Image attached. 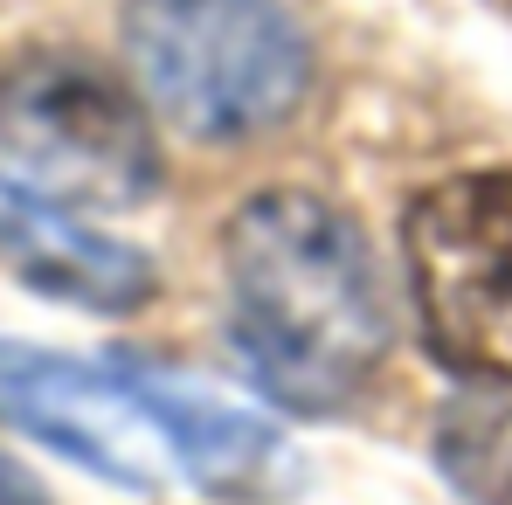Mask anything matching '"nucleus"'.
Listing matches in <instances>:
<instances>
[{
    "instance_id": "f257e3e1",
    "label": "nucleus",
    "mask_w": 512,
    "mask_h": 505,
    "mask_svg": "<svg viewBox=\"0 0 512 505\" xmlns=\"http://www.w3.org/2000/svg\"><path fill=\"white\" fill-rule=\"evenodd\" d=\"M229 333L263 395L326 416L388 353V284L360 222L305 187L256 194L229 222Z\"/></svg>"
},
{
    "instance_id": "f03ea898",
    "label": "nucleus",
    "mask_w": 512,
    "mask_h": 505,
    "mask_svg": "<svg viewBox=\"0 0 512 505\" xmlns=\"http://www.w3.org/2000/svg\"><path fill=\"white\" fill-rule=\"evenodd\" d=\"M125 49L153 111L215 146L284 125L312 90V42L284 0H132Z\"/></svg>"
},
{
    "instance_id": "7ed1b4c3",
    "label": "nucleus",
    "mask_w": 512,
    "mask_h": 505,
    "mask_svg": "<svg viewBox=\"0 0 512 505\" xmlns=\"http://www.w3.org/2000/svg\"><path fill=\"white\" fill-rule=\"evenodd\" d=\"M402 250L429 353L478 388H512V173L423 187Z\"/></svg>"
},
{
    "instance_id": "20e7f679",
    "label": "nucleus",
    "mask_w": 512,
    "mask_h": 505,
    "mask_svg": "<svg viewBox=\"0 0 512 505\" xmlns=\"http://www.w3.org/2000/svg\"><path fill=\"white\" fill-rule=\"evenodd\" d=\"M0 153L49 201L146 208L160 194V146L139 97L77 56H28L0 77Z\"/></svg>"
},
{
    "instance_id": "39448f33",
    "label": "nucleus",
    "mask_w": 512,
    "mask_h": 505,
    "mask_svg": "<svg viewBox=\"0 0 512 505\" xmlns=\"http://www.w3.org/2000/svg\"><path fill=\"white\" fill-rule=\"evenodd\" d=\"M0 422L42 436L49 450L77 457L132 492H153L160 478L180 471L160 374H146L132 360L90 367L49 346L0 339Z\"/></svg>"
},
{
    "instance_id": "423d86ee",
    "label": "nucleus",
    "mask_w": 512,
    "mask_h": 505,
    "mask_svg": "<svg viewBox=\"0 0 512 505\" xmlns=\"http://www.w3.org/2000/svg\"><path fill=\"white\" fill-rule=\"evenodd\" d=\"M0 256L49 298H70L84 312H139L153 298V263L132 243L97 236L42 187L0 180Z\"/></svg>"
},
{
    "instance_id": "0eeeda50",
    "label": "nucleus",
    "mask_w": 512,
    "mask_h": 505,
    "mask_svg": "<svg viewBox=\"0 0 512 505\" xmlns=\"http://www.w3.org/2000/svg\"><path fill=\"white\" fill-rule=\"evenodd\" d=\"M443 471L471 492V499L499 505L512 499V402L499 395H471L457 409H443Z\"/></svg>"
},
{
    "instance_id": "6e6552de",
    "label": "nucleus",
    "mask_w": 512,
    "mask_h": 505,
    "mask_svg": "<svg viewBox=\"0 0 512 505\" xmlns=\"http://www.w3.org/2000/svg\"><path fill=\"white\" fill-rule=\"evenodd\" d=\"M0 505H49V492H42L14 457H0Z\"/></svg>"
},
{
    "instance_id": "1a4fd4ad",
    "label": "nucleus",
    "mask_w": 512,
    "mask_h": 505,
    "mask_svg": "<svg viewBox=\"0 0 512 505\" xmlns=\"http://www.w3.org/2000/svg\"><path fill=\"white\" fill-rule=\"evenodd\" d=\"M499 7H512V0H499Z\"/></svg>"
}]
</instances>
